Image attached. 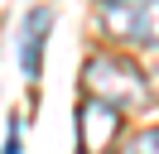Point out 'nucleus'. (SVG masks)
<instances>
[{"label":"nucleus","instance_id":"20e7f679","mask_svg":"<svg viewBox=\"0 0 159 154\" xmlns=\"http://www.w3.org/2000/svg\"><path fill=\"white\" fill-rule=\"evenodd\" d=\"M48 34H53V10H48V5L24 10V19H20V38H15V53H20V72H24V82H39Z\"/></svg>","mask_w":159,"mask_h":154},{"label":"nucleus","instance_id":"7ed1b4c3","mask_svg":"<svg viewBox=\"0 0 159 154\" xmlns=\"http://www.w3.org/2000/svg\"><path fill=\"white\" fill-rule=\"evenodd\" d=\"M120 135V106L101 101V96H87L77 106V149L82 154H106Z\"/></svg>","mask_w":159,"mask_h":154},{"label":"nucleus","instance_id":"f03ea898","mask_svg":"<svg viewBox=\"0 0 159 154\" xmlns=\"http://www.w3.org/2000/svg\"><path fill=\"white\" fill-rule=\"evenodd\" d=\"M101 24L111 38L135 48H159V0H130V5L101 10Z\"/></svg>","mask_w":159,"mask_h":154},{"label":"nucleus","instance_id":"f257e3e1","mask_svg":"<svg viewBox=\"0 0 159 154\" xmlns=\"http://www.w3.org/2000/svg\"><path fill=\"white\" fill-rule=\"evenodd\" d=\"M82 82H87V96H101L120 111H145L149 106V77L125 58H111V53L92 58L82 67Z\"/></svg>","mask_w":159,"mask_h":154},{"label":"nucleus","instance_id":"423d86ee","mask_svg":"<svg viewBox=\"0 0 159 154\" xmlns=\"http://www.w3.org/2000/svg\"><path fill=\"white\" fill-rule=\"evenodd\" d=\"M24 149V130H20V116H5V154H20Z\"/></svg>","mask_w":159,"mask_h":154},{"label":"nucleus","instance_id":"39448f33","mask_svg":"<svg viewBox=\"0 0 159 154\" xmlns=\"http://www.w3.org/2000/svg\"><path fill=\"white\" fill-rule=\"evenodd\" d=\"M120 154H159V125H154V130H140L135 140H125Z\"/></svg>","mask_w":159,"mask_h":154},{"label":"nucleus","instance_id":"0eeeda50","mask_svg":"<svg viewBox=\"0 0 159 154\" xmlns=\"http://www.w3.org/2000/svg\"><path fill=\"white\" fill-rule=\"evenodd\" d=\"M97 5H101V10H111V5H130V0H97Z\"/></svg>","mask_w":159,"mask_h":154}]
</instances>
